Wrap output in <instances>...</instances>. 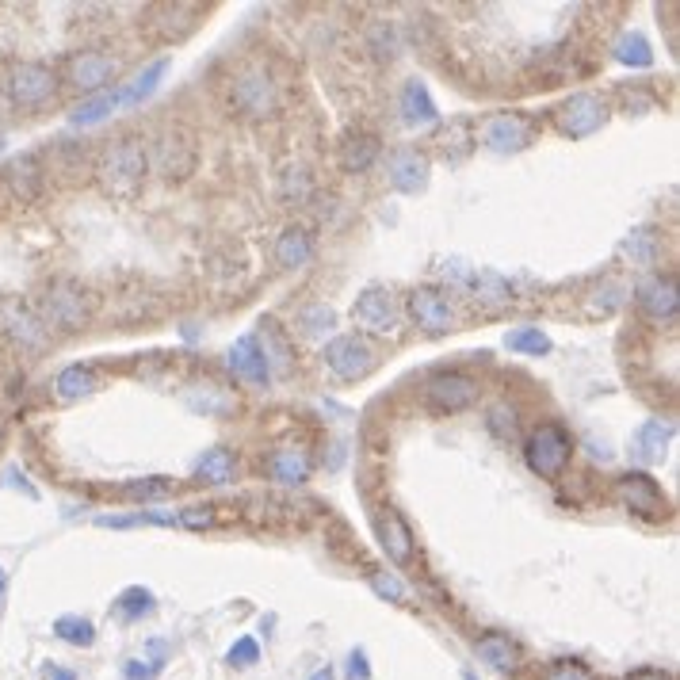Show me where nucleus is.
I'll use <instances>...</instances> for the list:
<instances>
[{"label":"nucleus","instance_id":"obj_13","mask_svg":"<svg viewBox=\"0 0 680 680\" xmlns=\"http://www.w3.org/2000/svg\"><path fill=\"white\" fill-rule=\"evenodd\" d=\"M425 398L440 413H463L478 402V383L463 371H436V375H428Z\"/></svg>","mask_w":680,"mask_h":680},{"label":"nucleus","instance_id":"obj_1","mask_svg":"<svg viewBox=\"0 0 680 680\" xmlns=\"http://www.w3.org/2000/svg\"><path fill=\"white\" fill-rule=\"evenodd\" d=\"M146 172H149V149L146 142L134 138V134L115 138V142L104 149L100 165H96V176H100L104 192L119 195V199H134V195L142 192Z\"/></svg>","mask_w":680,"mask_h":680},{"label":"nucleus","instance_id":"obj_19","mask_svg":"<svg viewBox=\"0 0 680 680\" xmlns=\"http://www.w3.org/2000/svg\"><path fill=\"white\" fill-rule=\"evenodd\" d=\"M230 371H234V379L249 386H268L272 383V367H268V356H264V348H260V337L253 333H245L241 340H234V348H230Z\"/></svg>","mask_w":680,"mask_h":680},{"label":"nucleus","instance_id":"obj_34","mask_svg":"<svg viewBox=\"0 0 680 680\" xmlns=\"http://www.w3.org/2000/svg\"><path fill=\"white\" fill-rule=\"evenodd\" d=\"M333 325H337V314H333V306H325V302H314V306L298 310V329H302L306 337H325V333H333Z\"/></svg>","mask_w":680,"mask_h":680},{"label":"nucleus","instance_id":"obj_45","mask_svg":"<svg viewBox=\"0 0 680 680\" xmlns=\"http://www.w3.org/2000/svg\"><path fill=\"white\" fill-rule=\"evenodd\" d=\"M627 680H669V673H661V669H638V673H631Z\"/></svg>","mask_w":680,"mask_h":680},{"label":"nucleus","instance_id":"obj_7","mask_svg":"<svg viewBox=\"0 0 680 680\" xmlns=\"http://www.w3.org/2000/svg\"><path fill=\"white\" fill-rule=\"evenodd\" d=\"M0 333L12 340L20 352H43L50 329L43 325L39 310L20 295H4L0 298Z\"/></svg>","mask_w":680,"mask_h":680},{"label":"nucleus","instance_id":"obj_44","mask_svg":"<svg viewBox=\"0 0 680 680\" xmlns=\"http://www.w3.org/2000/svg\"><path fill=\"white\" fill-rule=\"evenodd\" d=\"M348 677L352 680L371 677V665H367V654H363V650H352V658H348Z\"/></svg>","mask_w":680,"mask_h":680},{"label":"nucleus","instance_id":"obj_20","mask_svg":"<svg viewBox=\"0 0 680 680\" xmlns=\"http://www.w3.org/2000/svg\"><path fill=\"white\" fill-rule=\"evenodd\" d=\"M459 283H467V291L474 295V302H482L486 310H501V306H509L512 302V291L509 283L497 276V272H474V268H459L455 272Z\"/></svg>","mask_w":680,"mask_h":680},{"label":"nucleus","instance_id":"obj_30","mask_svg":"<svg viewBox=\"0 0 680 680\" xmlns=\"http://www.w3.org/2000/svg\"><path fill=\"white\" fill-rule=\"evenodd\" d=\"M612 54H616L619 65H627V69H650L654 65V46L650 39L642 35V31H623L612 46Z\"/></svg>","mask_w":680,"mask_h":680},{"label":"nucleus","instance_id":"obj_26","mask_svg":"<svg viewBox=\"0 0 680 680\" xmlns=\"http://www.w3.org/2000/svg\"><path fill=\"white\" fill-rule=\"evenodd\" d=\"M314 260V237L306 234L302 226H287L283 234L276 237V264L295 272V268H306Z\"/></svg>","mask_w":680,"mask_h":680},{"label":"nucleus","instance_id":"obj_31","mask_svg":"<svg viewBox=\"0 0 680 680\" xmlns=\"http://www.w3.org/2000/svg\"><path fill=\"white\" fill-rule=\"evenodd\" d=\"M115 107H119V92H115V88H111V92H96V96H88V100H81V104L69 111V123H73V127L104 123Z\"/></svg>","mask_w":680,"mask_h":680},{"label":"nucleus","instance_id":"obj_41","mask_svg":"<svg viewBox=\"0 0 680 680\" xmlns=\"http://www.w3.org/2000/svg\"><path fill=\"white\" fill-rule=\"evenodd\" d=\"M226 661L237 665V669L256 665V661H260V646H256V638H237L234 646H230V654H226Z\"/></svg>","mask_w":680,"mask_h":680},{"label":"nucleus","instance_id":"obj_38","mask_svg":"<svg viewBox=\"0 0 680 680\" xmlns=\"http://www.w3.org/2000/svg\"><path fill=\"white\" fill-rule=\"evenodd\" d=\"M169 489H172L169 478H142V482H127V486H119V493L138 497V501H161V497H169Z\"/></svg>","mask_w":680,"mask_h":680},{"label":"nucleus","instance_id":"obj_17","mask_svg":"<svg viewBox=\"0 0 680 680\" xmlns=\"http://www.w3.org/2000/svg\"><path fill=\"white\" fill-rule=\"evenodd\" d=\"M677 436V425L665 421V417H650L646 425H638V432L631 436V459L638 467H661L665 455H669V444Z\"/></svg>","mask_w":680,"mask_h":680},{"label":"nucleus","instance_id":"obj_5","mask_svg":"<svg viewBox=\"0 0 680 680\" xmlns=\"http://www.w3.org/2000/svg\"><path fill=\"white\" fill-rule=\"evenodd\" d=\"M321 360L325 367L344 379V383H360L367 379L375 367H379V352H375V344L360 333H344V337H333L325 344V352H321Z\"/></svg>","mask_w":680,"mask_h":680},{"label":"nucleus","instance_id":"obj_2","mask_svg":"<svg viewBox=\"0 0 680 680\" xmlns=\"http://www.w3.org/2000/svg\"><path fill=\"white\" fill-rule=\"evenodd\" d=\"M226 104L230 111H237L241 119H272L283 104V96H279V85L276 77L264 69V65H241L230 73V81H226Z\"/></svg>","mask_w":680,"mask_h":680},{"label":"nucleus","instance_id":"obj_39","mask_svg":"<svg viewBox=\"0 0 680 680\" xmlns=\"http://www.w3.org/2000/svg\"><path fill=\"white\" fill-rule=\"evenodd\" d=\"M371 589H375V596L390 600V604H402L405 600V585L390 574V570H375V574H371Z\"/></svg>","mask_w":680,"mask_h":680},{"label":"nucleus","instance_id":"obj_37","mask_svg":"<svg viewBox=\"0 0 680 680\" xmlns=\"http://www.w3.org/2000/svg\"><path fill=\"white\" fill-rule=\"evenodd\" d=\"M165 669V642H153V658L127 661V680H153Z\"/></svg>","mask_w":680,"mask_h":680},{"label":"nucleus","instance_id":"obj_12","mask_svg":"<svg viewBox=\"0 0 680 680\" xmlns=\"http://www.w3.org/2000/svg\"><path fill=\"white\" fill-rule=\"evenodd\" d=\"M616 501L627 512H635L642 520H665L669 516V497L646 470H627L616 482Z\"/></svg>","mask_w":680,"mask_h":680},{"label":"nucleus","instance_id":"obj_4","mask_svg":"<svg viewBox=\"0 0 680 680\" xmlns=\"http://www.w3.org/2000/svg\"><path fill=\"white\" fill-rule=\"evenodd\" d=\"M570 455H574V440H570L566 428L554 425V421L535 425L528 432V440H524V463L539 478H558L562 470L570 467Z\"/></svg>","mask_w":680,"mask_h":680},{"label":"nucleus","instance_id":"obj_49","mask_svg":"<svg viewBox=\"0 0 680 680\" xmlns=\"http://www.w3.org/2000/svg\"><path fill=\"white\" fill-rule=\"evenodd\" d=\"M0 440H4V417H0Z\"/></svg>","mask_w":680,"mask_h":680},{"label":"nucleus","instance_id":"obj_27","mask_svg":"<svg viewBox=\"0 0 680 680\" xmlns=\"http://www.w3.org/2000/svg\"><path fill=\"white\" fill-rule=\"evenodd\" d=\"M474 654L486 661L489 669H501V673H509L520 665V654H516V642L509 635H497V631H489L474 642Z\"/></svg>","mask_w":680,"mask_h":680},{"label":"nucleus","instance_id":"obj_47","mask_svg":"<svg viewBox=\"0 0 680 680\" xmlns=\"http://www.w3.org/2000/svg\"><path fill=\"white\" fill-rule=\"evenodd\" d=\"M50 680H77V677H73L69 669H54V673H50Z\"/></svg>","mask_w":680,"mask_h":680},{"label":"nucleus","instance_id":"obj_9","mask_svg":"<svg viewBox=\"0 0 680 680\" xmlns=\"http://www.w3.org/2000/svg\"><path fill=\"white\" fill-rule=\"evenodd\" d=\"M8 96L23 111H39L58 96V73L43 62H20L8 73Z\"/></svg>","mask_w":680,"mask_h":680},{"label":"nucleus","instance_id":"obj_11","mask_svg":"<svg viewBox=\"0 0 680 680\" xmlns=\"http://www.w3.org/2000/svg\"><path fill=\"white\" fill-rule=\"evenodd\" d=\"M352 321L360 325L363 333H371V337H398L402 306H398V298L390 295L386 287H367L356 298V306H352Z\"/></svg>","mask_w":680,"mask_h":680},{"label":"nucleus","instance_id":"obj_42","mask_svg":"<svg viewBox=\"0 0 680 680\" xmlns=\"http://www.w3.org/2000/svg\"><path fill=\"white\" fill-rule=\"evenodd\" d=\"M371 50H375L379 58H394V50H398V35H394V27L375 23V31H371Z\"/></svg>","mask_w":680,"mask_h":680},{"label":"nucleus","instance_id":"obj_14","mask_svg":"<svg viewBox=\"0 0 680 680\" xmlns=\"http://www.w3.org/2000/svg\"><path fill=\"white\" fill-rule=\"evenodd\" d=\"M428 176H432V161H428L425 149L398 146L390 157H386V180H390L394 192H402V195L425 192Z\"/></svg>","mask_w":680,"mask_h":680},{"label":"nucleus","instance_id":"obj_8","mask_svg":"<svg viewBox=\"0 0 680 680\" xmlns=\"http://www.w3.org/2000/svg\"><path fill=\"white\" fill-rule=\"evenodd\" d=\"M608 104H604V96H596V92H574V96H566L562 104L554 107V127L562 130L566 138H589L596 130L608 123Z\"/></svg>","mask_w":680,"mask_h":680},{"label":"nucleus","instance_id":"obj_25","mask_svg":"<svg viewBox=\"0 0 680 680\" xmlns=\"http://www.w3.org/2000/svg\"><path fill=\"white\" fill-rule=\"evenodd\" d=\"M100 390V375L88 367V363H73V367H62L58 379H54V398L58 402H81L88 394Z\"/></svg>","mask_w":680,"mask_h":680},{"label":"nucleus","instance_id":"obj_46","mask_svg":"<svg viewBox=\"0 0 680 680\" xmlns=\"http://www.w3.org/2000/svg\"><path fill=\"white\" fill-rule=\"evenodd\" d=\"M4 596H8V574H4V566H0V608H4Z\"/></svg>","mask_w":680,"mask_h":680},{"label":"nucleus","instance_id":"obj_15","mask_svg":"<svg viewBox=\"0 0 680 680\" xmlns=\"http://www.w3.org/2000/svg\"><path fill=\"white\" fill-rule=\"evenodd\" d=\"M409 318L417 329H425L428 337H440V333H451L459 318H455V306L447 302V295H440L436 287H417L409 295Z\"/></svg>","mask_w":680,"mask_h":680},{"label":"nucleus","instance_id":"obj_43","mask_svg":"<svg viewBox=\"0 0 680 680\" xmlns=\"http://www.w3.org/2000/svg\"><path fill=\"white\" fill-rule=\"evenodd\" d=\"M489 432H493V436H501V440H509L512 432H516V413L505 409V405H497V409L489 413Z\"/></svg>","mask_w":680,"mask_h":680},{"label":"nucleus","instance_id":"obj_3","mask_svg":"<svg viewBox=\"0 0 680 680\" xmlns=\"http://www.w3.org/2000/svg\"><path fill=\"white\" fill-rule=\"evenodd\" d=\"M35 310H39L46 329H62V333H77L92 318V302H88L85 287L73 283V279H54Z\"/></svg>","mask_w":680,"mask_h":680},{"label":"nucleus","instance_id":"obj_50","mask_svg":"<svg viewBox=\"0 0 680 680\" xmlns=\"http://www.w3.org/2000/svg\"><path fill=\"white\" fill-rule=\"evenodd\" d=\"M0 146H4V142H0Z\"/></svg>","mask_w":680,"mask_h":680},{"label":"nucleus","instance_id":"obj_35","mask_svg":"<svg viewBox=\"0 0 680 680\" xmlns=\"http://www.w3.org/2000/svg\"><path fill=\"white\" fill-rule=\"evenodd\" d=\"M619 253L627 256L631 264H638V268H650V264H658V241H654V234L638 230V234H631L619 245Z\"/></svg>","mask_w":680,"mask_h":680},{"label":"nucleus","instance_id":"obj_36","mask_svg":"<svg viewBox=\"0 0 680 680\" xmlns=\"http://www.w3.org/2000/svg\"><path fill=\"white\" fill-rule=\"evenodd\" d=\"M153 608H157V604H153V593H149V589H138V585H134V589H127V593L115 600V612L127 619V623L149 616Z\"/></svg>","mask_w":680,"mask_h":680},{"label":"nucleus","instance_id":"obj_22","mask_svg":"<svg viewBox=\"0 0 680 680\" xmlns=\"http://www.w3.org/2000/svg\"><path fill=\"white\" fill-rule=\"evenodd\" d=\"M398 111H402L405 127H425V123H436V119H440L432 92H428V85L425 81H417V77L405 81L402 96H398Z\"/></svg>","mask_w":680,"mask_h":680},{"label":"nucleus","instance_id":"obj_33","mask_svg":"<svg viewBox=\"0 0 680 680\" xmlns=\"http://www.w3.org/2000/svg\"><path fill=\"white\" fill-rule=\"evenodd\" d=\"M54 635L69 642V646H92L96 642V627L85 616H58L54 619Z\"/></svg>","mask_w":680,"mask_h":680},{"label":"nucleus","instance_id":"obj_24","mask_svg":"<svg viewBox=\"0 0 680 680\" xmlns=\"http://www.w3.org/2000/svg\"><path fill=\"white\" fill-rule=\"evenodd\" d=\"M375 161H379V138H375V134H367V130L344 134V142H340V169L360 176V172H367Z\"/></svg>","mask_w":680,"mask_h":680},{"label":"nucleus","instance_id":"obj_40","mask_svg":"<svg viewBox=\"0 0 680 680\" xmlns=\"http://www.w3.org/2000/svg\"><path fill=\"white\" fill-rule=\"evenodd\" d=\"M543 680H596V677L593 669L581 665V661H554L551 669L543 673Z\"/></svg>","mask_w":680,"mask_h":680},{"label":"nucleus","instance_id":"obj_48","mask_svg":"<svg viewBox=\"0 0 680 680\" xmlns=\"http://www.w3.org/2000/svg\"><path fill=\"white\" fill-rule=\"evenodd\" d=\"M310 680H333V669H318V673H314Z\"/></svg>","mask_w":680,"mask_h":680},{"label":"nucleus","instance_id":"obj_23","mask_svg":"<svg viewBox=\"0 0 680 680\" xmlns=\"http://www.w3.org/2000/svg\"><path fill=\"white\" fill-rule=\"evenodd\" d=\"M314 470V459L306 447H276L272 459H268V474L283 482V486H302Z\"/></svg>","mask_w":680,"mask_h":680},{"label":"nucleus","instance_id":"obj_10","mask_svg":"<svg viewBox=\"0 0 680 680\" xmlns=\"http://www.w3.org/2000/svg\"><path fill=\"white\" fill-rule=\"evenodd\" d=\"M119 58L111 54H100V50H81L65 62V85L85 92V96H96V92H111V85L119 81Z\"/></svg>","mask_w":680,"mask_h":680},{"label":"nucleus","instance_id":"obj_21","mask_svg":"<svg viewBox=\"0 0 680 680\" xmlns=\"http://www.w3.org/2000/svg\"><path fill=\"white\" fill-rule=\"evenodd\" d=\"M379 543H383L390 562H398V566L413 562V532H409V524L398 509H386L379 516Z\"/></svg>","mask_w":680,"mask_h":680},{"label":"nucleus","instance_id":"obj_28","mask_svg":"<svg viewBox=\"0 0 680 680\" xmlns=\"http://www.w3.org/2000/svg\"><path fill=\"white\" fill-rule=\"evenodd\" d=\"M195 478H199V482H211V486H230V482L237 478L234 455H230L226 447H211V451H203V455L195 459Z\"/></svg>","mask_w":680,"mask_h":680},{"label":"nucleus","instance_id":"obj_16","mask_svg":"<svg viewBox=\"0 0 680 680\" xmlns=\"http://www.w3.org/2000/svg\"><path fill=\"white\" fill-rule=\"evenodd\" d=\"M635 302H638V310H642L650 321H673L677 318V310H680L677 279L661 276V272L646 276L635 287Z\"/></svg>","mask_w":680,"mask_h":680},{"label":"nucleus","instance_id":"obj_29","mask_svg":"<svg viewBox=\"0 0 680 680\" xmlns=\"http://www.w3.org/2000/svg\"><path fill=\"white\" fill-rule=\"evenodd\" d=\"M165 69H169V58H157V62L146 65L127 88H115V92H119V107H134V104H142V100H149V96L157 92V85H161Z\"/></svg>","mask_w":680,"mask_h":680},{"label":"nucleus","instance_id":"obj_32","mask_svg":"<svg viewBox=\"0 0 680 680\" xmlns=\"http://www.w3.org/2000/svg\"><path fill=\"white\" fill-rule=\"evenodd\" d=\"M509 352H520V356H547L551 352V337L539 329V325H520V329H512L509 337Z\"/></svg>","mask_w":680,"mask_h":680},{"label":"nucleus","instance_id":"obj_18","mask_svg":"<svg viewBox=\"0 0 680 680\" xmlns=\"http://www.w3.org/2000/svg\"><path fill=\"white\" fill-rule=\"evenodd\" d=\"M149 161L157 165V172L165 180H184V176L195 172V142L180 130H169V134H161V142H157Z\"/></svg>","mask_w":680,"mask_h":680},{"label":"nucleus","instance_id":"obj_6","mask_svg":"<svg viewBox=\"0 0 680 680\" xmlns=\"http://www.w3.org/2000/svg\"><path fill=\"white\" fill-rule=\"evenodd\" d=\"M532 138H535V123L528 115H520V111H493V115H486V119L474 127V142H482L489 153H501V157L528 149Z\"/></svg>","mask_w":680,"mask_h":680}]
</instances>
